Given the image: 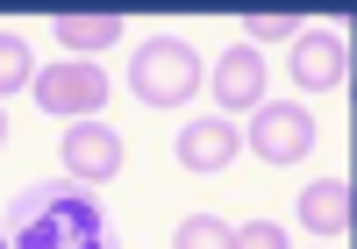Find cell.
I'll list each match as a JSON object with an SVG mask.
<instances>
[{
  "label": "cell",
  "instance_id": "6da1fadb",
  "mask_svg": "<svg viewBox=\"0 0 357 249\" xmlns=\"http://www.w3.org/2000/svg\"><path fill=\"white\" fill-rule=\"evenodd\" d=\"M8 249H114V228L93 193L79 185H29L0 214Z\"/></svg>",
  "mask_w": 357,
  "mask_h": 249
},
{
  "label": "cell",
  "instance_id": "7a4b0ae2",
  "mask_svg": "<svg viewBox=\"0 0 357 249\" xmlns=\"http://www.w3.org/2000/svg\"><path fill=\"white\" fill-rule=\"evenodd\" d=\"M129 86H136L143 107H186L193 93H200V57H193V43H178V36L143 43V50L129 57Z\"/></svg>",
  "mask_w": 357,
  "mask_h": 249
},
{
  "label": "cell",
  "instance_id": "3957f363",
  "mask_svg": "<svg viewBox=\"0 0 357 249\" xmlns=\"http://www.w3.org/2000/svg\"><path fill=\"white\" fill-rule=\"evenodd\" d=\"M29 93H36V107L50 121H93L107 107V79H100V65H86V57H57L50 72L29 79Z\"/></svg>",
  "mask_w": 357,
  "mask_h": 249
},
{
  "label": "cell",
  "instance_id": "277c9868",
  "mask_svg": "<svg viewBox=\"0 0 357 249\" xmlns=\"http://www.w3.org/2000/svg\"><path fill=\"white\" fill-rule=\"evenodd\" d=\"M264 164H301L314 150V114L307 107H286V100H264L250 114V136H243Z\"/></svg>",
  "mask_w": 357,
  "mask_h": 249
},
{
  "label": "cell",
  "instance_id": "5b68a950",
  "mask_svg": "<svg viewBox=\"0 0 357 249\" xmlns=\"http://www.w3.org/2000/svg\"><path fill=\"white\" fill-rule=\"evenodd\" d=\"M293 79L307 93H329L350 79V43L329 36V29H307V36H293Z\"/></svg>",
  "mask_w": 357,
  "mask_h": 249
},
{
  "label": "cell",
  "instance_id": "8992f818",
  "mask_svg": "<svg viewBox=\"0 0 357 249\" xmlns=\"http://www.w3.org/2000/svg\"><path fill=\"white\" fill-rule=\"evenodd\" d=\"M65 171H72L79 185L114 178V171H122V136H114L107 121H79V129L65 136Z\"/></svg>",
  "mask_w": 357,
  "mask_h": 249
},
{
  "label": "cell",
  "instance_id": "52a82bcc",
  "mask_svg": "<svg viewBox=\"0 0 357 249\" xmlns=\"http://www.w3.org/2000/svg\"><path fill=\"white\" fill-rule=\"evenodd\" d=\"M236 150H243V136H236L229 114H207V121H186V129H178V164L186 171H229Z\"/></svg>",
  "mask_w": 357,
  "mask_h": 249
},
{
  "label": "cell",
  "instance_id": "ba28073f",
  "mask_svg": "<svg viewBox=\"0 0 357 249\" xmlns=\"http://www.w3.org/2000/svg\"><path fill=\"white\" fill-rule=\"evenodd\" d=\"M215 100H222V114H257L264 107V57L250 50V43H236V50H222V65H215Z\"/></svg>",
  "mask_w": 357,
  "mask_h": 249
},
{
  "label": "cell",
  "instance_id": "9c48e42d",
  "mask_svg": "<svg viewBox=\"0 0 357 249\" xmlns=\"http://www.w3.org/2000/svg\"><path fill=\"white\" fill-rule=\"evenodd\" d=\"M350 221H357V200H350L343 178H314L301 193V228L307 235H350Z\"/></svg>",
  "mask_w": 357,
  "mask_h": 249
},
{
  "label": "cell",
  "instance_id": "30bf717a",
  "mask_svg": "<svg viewBox=\"0 0 357 249\" xmlns=\"http://www.w3.org/2000/svg\"><path fill=\"white\" fill-rule=\"evenodd\" d=\"M50 29H57V43L79 50V57H93V50H107L114 36H122V22H114V15H57Z\"/></svg>",
  "mask_w": 357,
  "mask_h": 249
},
{
  "label": "cell",
  "instance_id": "8fae6325",
  "mask_svg": "<svg viewBox=\"0 0 357 249\" xmlns=\"http://www.w3.org/2000/svg\"><path fill=\"white\" fill-rule=\"evenodd\" d=\"M229 235H236V228L215 221V214H186V221H178V235H172V249H236Z\"/></svg>",
  "mask_w": 357,
  "mask_h": 249
},
{
  "label": "cell",
  "instance_id": "7c38bea8",
  "mask_svg": "<svg viewBox=\"0 0 357 249\" xmlns=\"http://www.w3.org/2000/svg\"><path fill=\"white\" fill-rule=\"evenodd\" d=\"M36 79V57H29V43L22 36H0V100H8L15 86H29Z\"/></svg>",
  "mask_w": 357,
  "mask_h": 249
},
{
  "label": "cell",
  "instance_id": "4fadbf2b",
  "mask_svg": "<svg viewBox=\"0 0 357 249\" xmlns=\"http://www.w3.org/2000/svg\"><path fill=\"white\" fill-rule=\"evenodd\" d=\"M229 242H236V249H286V228H279V221H243Z\"/></svg>",
  "mask_w": 357,
  "mask_h": 249
},
{
  "label": "cell",
  "instance_id": "5bb4252c",
  "mask_svg": "<svg viewBox=\"0 0 357 249\" xmlns=\"http://www.w3.org/2000/svg\"><path fill=\"white\" fill-rule=\"evenodd\" d=\"M293 36V15H250V50L257 43H286Z\"/></svg>",
  "mask_w": 357,
  "mask_h": 249
},
{
  "label": "cell",
  "instance_id": "9a60e30c",
  "mask_svg": "<svg viewBox=\"0 0 357 249\" xmlns=\"http://www.w3.org/2000/svg\"><path fill=\"white\" fill-rule=\"evenodd\" d=\"M0 143H8V114H0Z\"/></svg>",
  "mask_w": 357,
  "mask_h": 249
},
{
  "label": "cell",
  "instance_id": "2e32d148",
  "mask_svg": "<svg viewBox=\"0 0 357 249\" xmlns=\"http://www.w3.org/2000/svg\"><path fill=\"white\" fill-rule=\"evenodd\" d=\"M0 249H8V235H0Z\"/></svg>",
  "mask_w": 357,
  "mask_h": 249
}]
</instances>
